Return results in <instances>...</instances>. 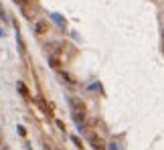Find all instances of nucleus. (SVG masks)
I'll return each mask as SVG.
<instances>
[{
  "mask_svg": "<svg viewBox=\"0 0 164 150\" xmlns=\"http://www.w3.org/2000/svg\"><path fill=\"white\" fill-rule=\"evenodd\" d=\"M18 91H20V96H23V97H28V87L24 83H18Z\"/></svg>",
  "mask_w": 164,
  "mask_h": 150,
  "instance_id": "obj_4",
  "label": "nucleus"
},
{
  "mask_svg": "<svg viewBox=\"0 0 164 150\" xmlns=\"http://www.w3.org/2000/svg\"><path fill=\"white\" fill-rule=\"evenodd\" d=\"M89 142H91V146L95 148V150H105V142H103V140L99 138V136H93V134H91Z\"/></svg>",
  "mask_w": 164,
  "mask_h": 150,
  "instance_id": "obj_2",
  "label": "nucleus"
},
{
  "mask_svg": "<svg viewBox=\"0 0 164 150\" xmlns=\"http://www.w3.org/2000/svg\"><path fill=\"white\" fill-rule=\"evenodd\" d=\"M47 28H49V24H47L45 20H38V23H37V33H38V35H45Z\"/></svg>",
  "mask_w": 164,
  "mask_h": 150,
  "instance_id": "obj_3",
  "label": "nucleus"
},
{
  "mask_svg": "<svg viewBox=\"0 0 164 150\" xmlns=\"http://www.w3.org/2000/svg\"><path fill=\"white\" fill-rule=\"evenodd\" d=\"M18 134H20V136H24V134H27V130H24L23 126H18Z\"/></svg>",
  "mask_w": 164,
  "mask_h": 150,
  "instance_id": "obj_7",
  "label": "nucleus"
},
{
  "mask_svg": "<svg viewBox=\"0 0 164 150\" xmlns=\"http://www.w3.org/2000/svg\"><path fill=\"white\" fill-rule=\"evenodd\" d=\"M16 4H27V0H14Z\"/></svg>",
  "mask_w": 164,
  "mask_h": 150,
  "instance_id": "obj_8",
  "label": "nucleus"
},
{
  "mask_svg": "<svg viewBox=\"0 0 164 150\" xmlns=\"http://www.w3.org/2000/svg\"><path fill=\"white\" fill-rule=\"evenodd\" d=\"M73 142H75V144H77V148H83V144H81V140H79V138H77V136H73Z\"/></svg>",
  "mask_w": 164,
  "mask_h": 150,
  "instance_id": "obj_5",
  "label": "nucleus"
},
{
  "mask_svg": "<svg viewBox=\"0 0 164 150\" xmlns=\"http://www.w3.org/2000/svg\"><path fill=\"white\" fill-rule=\"evenodd\" d=\"M57 150H61V148H57Z\"/></svg>",
  "mask_w": 164,
  "mask_h": 150,
  "instance_id": "obj_9",
  "label": "nucleus"
},
{
  "mask_svg": "<svg viewBox=\"0 0 164 150\" xmlns=\"http://www.w3.org/2000/svg\"><path fill=\"white\" fill-rule=\"evenodd\" d=\"M71 106L75 108V120L77 122H83V116H85V104L77 97H71Z\"/></svg>",
  "mask_w": 164,
  "mask_h": 150,
  "instance_id": "obj_1",
  "label": "nucleus"
},
{
  "mask_svg": "<svg viewBox=\"0 0 164 150\" xmlns=\"http://www.w3.org/2000/svg\"><path fill=\"white\" fill-rule=\"evenodd\" d=\"M61 77H63L65 81H73V79H71V75H69V73H65V71H61Z\"/></svg>",
  "mask_w": 164,
  "mask_h": 150,
  "instance_id": "obj_6",
  "label": "nucleus"
}]
</instances>
